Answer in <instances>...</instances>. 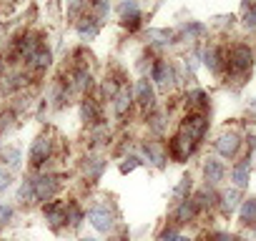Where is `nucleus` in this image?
<instances>
[{"mask_svg": "<svg viewBox=\"0 0 256 241\" xmlns=\"http://www.w3.org/2000/svg\"><path fill=\"white\" fill-rule=\"evenodd\" d=\"M228 70L231 73H236V76H244V73H248V68H251V63H254V53L246 48V46H234L231 50H228Z\"/></svg>", "mask_w": 256, "mask_h": 241, "instance_id": "obj_1", "label": "nucleus"}, {"mask_svg": "<svg viewBox=\"0 0 256 241\" xmlns=\"http://www.w3.org/2000/svg\"><path fill=\"white\" fill-rule=\"evenodd\" d=\"M88 221L100 234H110L116 228V216H113V211H108V206H93L88 211Z\"/></svg>", "mask_w": 256, "mask_h": 241, "instance_id": "obj_2", "label": "nucleus"}, {"mask_svg": "<svg viewBox=\"0 0 256 241\" xmlns=\"http://www.w3.org/2000/svg\"><path fill=\"white\" fill-rule=\"evenodd\" d=\"M206 131H208V120H206V116H201V113L188 116V118L184 120V126H181V134L188 136V138L196 141V144L206 136Z\"/></svg>", "mask_w": 256, "mask_h": 241, "instance_id": "obj_3", "label": "nucleus"}, {"mask_svg": "<svg viewBox=\"0 0 256 241\" xmlns=\"http://www.w3.org/2000/svg\"><path fill=\"white\" fill-rule=\"evenodd\" d=\"M60 191V178L58 176H40L33 181V196L38 201H53V196Z\"/></svg>", "mask_w": 256, "mask_h": 241, "instance_id": "obj_4", "label": "nucleus"}, {"mask_svg": "<svg viewBox=\"0 0 256 241\" xmlns=\"http://www.w3.org/2000/svg\"><path fill=\"white\" fill-rule=\"evenodd\" d=\"M50 154H53L50 136H38L36 144H33V148H30V164L40 168V166H46V161L50 158Z\"/></svg>", "mask_w": 256, "mask_h": 241, "instance_id": "obj_5", "label": "nucleus"}, {"mask_svg": "<svg viewBox=\"0 0 256 241\" xmlns=\"http://www.w3.org/2000/svg\"><path fill=\"white\" fill-rule=\"evenodd\" d=\"M196 141H191L188 136H184V134H178L174 141H171V156L176 158V161H186L194 151H196Z\"/></svg>", "mask_w": 256, "mask_h": 241, "instance_id": "obj_6", "label": "nucleus"}, {"mask_svg": "<svg viewBox=\"0 0 256 241\" xmlns=\"http://www.w3.org/2000/svg\"><path fill=\"white\" fill-rule=\"evenodd\" d=\"M238 146H241V141H238L236 134H224V136H218V141H216V151H218L224 158H234L236 151H238Z\"/></svg>", "mask_w": 256, "mask_h": 241, "instance_id": "obj_7", "label": "nucleus"}, {"mask_svg": "<svg viewBox=\"0 0 256 241\" xmlns=\"http://www.w3.org/2000/svg\"><path fill=\"white\" fill-rule=\"evenodd\" d=\"M66 206L63 204H50V206H46V218H48V226L53 228V231H58L63 224H68V216H66Z\"/></svg>", "mask_w": 256, "mask_h": 241, "instance_id": "obj_8", "label": "nucleus"}, {"mask_svg": "<svg viewBox=\"0 0 256 241\" xmlns=\"http://www.w3.org/2000/svg\"><path fill=\"white\" fill-rule=\"evenodd\" d=\"M136 100H138L144 108H154L156 93H154V86H151L148 80H138V86H136Z\"/></svg>", "mask_w": 256, "mask_h": 241, "instance_id": "obj_9", "label": "nucleus"}, {"mask_svg": "<svg viewBox=\"0 0 256 241\" xmlns=\"http://www.w3.org/2000/svg\"><path fill=\"white\" fill-rule=\"evenodd\" d=\"M171 76H174V70H171V66H168L166 60H156V63H154L151 78H154L158 86H168V83H171Z\"/></svg>", "mask_w": 256, "mask_h": 241, "instance_id": "obj_10", "label": "nucleus"}, {"mask_svg": "<svg viewBox=\"0 0 256 241\" xmlns=\"http://www.w3.org/2000/svg\"><path fill=\"white\" fill-rule=\"evenodd\" d=\"M196 214H198V204H196V198H184L181 206H178V211H176V218H178V224H188Z\"/></svg>", "mask_w": 256, "mask_h": 241, "instance_id": "obj_11", "label": "nucleus"}, {"mask_svg": "<svg viewBox=\"0 0 256 241\" xmlns=\"http://www.w3.org/2000/svg\"><path fill=\"white\" fill-rule=\"evenodd\" d=\"M204 174H206V181H208V184H218V181L224 178L226 168H224V164H221V161L208 158V161H206V166H204Z\"/></svg>", "mask_w": 256, "mask_h": 241, "instance_id": "obj_12", "label": "nucleus"}, {"mask_svg": "<svg viewBox=\"0 0 256 241\" xmlns=\"http://www.w3.org/2000/svg\"><path fill=\"white\" fill-rule=\"evenodd\" d=\"M141 154H144V158H146L148 164H154V166H158V168H164V166H166V156H164V151H161L158 146L146 144V146L141 148Z\"/></svg>", "mask_w": 256, "mask_h": 241, "instance_id": "obj_13", "label": "nucleus"}, {"mask_svg": "<svg viewBox=\"0 0 256 241\" xmlns=\"http://www.w3.org/2000/svg\"><path fill=\"white\" fill-rule=\"evenodd\" d=\"M86 176L88 178H93V181H98L100 176H103V171H106V161L100 158V156H90V158H86Z\"/></svg>", "mask_w": 256, "mask_h": 241, "instance_id": "obj_14", "label": "nucleus"}, {"mask_svg": "<svg viewBox=\"0 0 256 241\" xmlns=\"http://www.w3.org/2000/svg\"><path fill=\"white\" fill-rule=\"evenodd\" d=\"M248 174H251V164H248V158H246V161H241V164L231 171V178H234L236 188H246V186H248Z\"/></svg>", "mask_w": 256, "mask_h": 241, "instance_id": "obj_15", "label": "nucleus"}, {"mask_svg": "<svg viewBox=\"0 0 256 241\" xmlns=\"http://www.w3.org/2000/svg\"><path fill=\"white\" fill-rule=\"evenodd\" d=\"M98 30H100V26H98L96 18H86L83 23H78V36H80L83 40H93V38L98 36Z\"/></svg>", "mask_w": 256, "mask_h": 241, "instance_id": "obj_16", "label": "nucleus"}, {"mask_svg": "<svg viewBox=\"0 0 256 241\" xmlns=\"http://www.w3.org/2000/svg\"><path fill=\"white\" fill-rule=\"evenodd\" d=\"M28 60H30V66H33L36 70H46V68L50 66V50L40 46V48H38V50H36V53H33Z\"/></svg>", "mask_w": 256, "mask_h": 241, "instance_id": "obj_17", "label": "nucleus"}, {"mask_svg": "<svg viewBox=\"0 0 256 241\" xmlns=\"http://www.w3.org/2000/svg\"><path fill=\"white\" fill-rule=\"evenodd\" d=\"M131 100H134V93L128 90V88H120V90H118V96H116V103H113L116 113H118V116H123V113L128 110V106H131Z\"/></svg>", "mask_w": 256, "mask_h": 241, "instance_id": "obj_18", "label": "nucleus"}, {"mask_svg": "<svg viewBox=\"0 0 256 241\" xmlns=\"http://www.w3.org/2000/svg\"><path fill=\"white\" fill-rule=\"evenodd\" d=\"M241 221L248 224V226L256 224V198H248V201L241 204Z\"/></svg>", "mask_w": 256, "mask_h": 241, "instance_id": "obj_19", "label": "nucleus"}, {"mask_svg": "<svg viewBox=\"0 0 256 241\" xmlns=\"http://www.w3.org/2000/svg\"><path fill=\"white\" fill-rule=\"evenodd\" d=\"M204 63H206L208 70L218 73V70H221V53H218L216 48H208V50L204 53Z\"/></svg>", "mask_w": 256, "mask_h": 241, "instance_id": "obj_20", "label": "nucleus"}, {"mask_svg": "<svg viewBox=\"0 0 256 241\" xmlns=\"http://www.w3.org/2000/svg\"><path fill=\"white\" fill-rule=\"evenodd\" d=\"M221 206H224V214H234L238 208V191H226L221 196Z\"/></svg>", "mask_w": 256, "mask_h": 241, "instance_id": "obj_21", "label": "nucleus"}, {"mask_svg": "<svg viewBox=\"0 0 256 241\" xmlns=\"http://www.w3.org/2000/svg\"><path fill=\"white\" fill-rule=\"evenodd\" d=\"M73 86H76L78 90H86V88H90V73H88L86 68H78V70L73 73Z\"/></svg>", "mask_w": 256, "mask_h": 241, "instance_id": "obj_22", "label": "nucleus"}, {"mask_svg": "<svg viewBox=\"0 0 256 241\" xmlns=\"http://www.w3.org/2000/svg\"><path fill=\"white\" fill-rule=\"evenodd\" d=\"M80 113H83V120H86V124H96V120H98L96 100H86V103H83V108H80Z\"/></svg>", "mask_w": 256, "mask_h": 241, "instance_id": "obj_23", "label": "nucleus"}, {"mask_svg": "<svg viewBox=\"0 0 256 241\" xmlns=\"http://www.w3.org/2000/svg\"><path fill=\"white\" fill-rule=\"evenodd\" d=\"M66 216H68V221H70V226H73V228H78V226L83 224V211H80L76 204H70V206H68Z\"/></svg>", "mask_w": 256, "mask_h": 241, "instance_id": "obj_24", "label": "nucleus"}, {"mask_svg": "<svg viewBox=\"0 0 256 241\" xmlns=\"http://www.w3.org/2000/svg\"><path fill=\"white\" fill-rule=\"evenodd\" d=\"M188 191H191V178H188V176H184V178H181V184H178V186H176V191H174V198L184 201V198H188Z\"/></svg>", "mask_w": 256, "mask_h": 241, "instance_id": "obj_25", "label": "nucleus"}, {"mask_svg": "<svg viewBox=\"0 0 256 241\" xmlns=\"http://www.w3.org/2000/svg\"><path fill=\"white\" fill-rule=\"evenodd\" d=\"M141 164H144V161H141L138 156H128V158H123V164H120V174H134Z\"/></svg>", "mask_w": 256, "mask_h": 241, "instance_id": "obj_26", "label": "nucleus"}, {"mask_svg": "<svg viewBox=\"0 0 256 241\" xmlns=\"http://www.w3.org/2000/svg\"><path fill=\"white\" fill-rule=\"evenodd\" d=\"M120 16H123V20H126V18H131V16H138V3H136V0H123Z\"/></svg>", "mask_w": 256, "mask_h": 241, "instance_id": "obj_27", "label": "nucleus"}, {"mask_svg": "<svg viewBox=\"0 0 256 241\" xmlns=\"http://www.w3.org/2000/svg\"><path fill=\"white\" fill-rule=\"evenodd\" d=\"M6 161L10 164V168L16 171V168H20V164H23V154L18 151V148H10L8 154H6Z\"/></svg>", "mask_w": 256, "mask_h": 241, "instance_id": "obj_28", "label": "nucleus"}, {"mask_svg": "<svg viewBox=\"0 0 256 241\" xmlns=\"http://www.w3.org/2000/svg\"><path fill=\"white\" fill-rule=\"evenodd\" d=\"M188 103L191 106H208V96L204 90H191L188 93Z\"/></svg>", "mask_w": 256, "mask_h": 241, "instance_id": "obj_29", "label": "nucleus"}, {"mask_svg": "<svg viewBox=\"0 0 256 241\" xmlns=\"http://www.w3.org/2000/svg\"><path fill=\"white\" fill-rule=\"evenodd\" d=\"M214 194L211 191H198L196 194V204H198V208H206V206H214Z\"/></svg>", "mask_w": 256, "mask_h": 241, "instance_id": "obj_30", "label": "nucleus"}, {"mask_svg": "<svg viewBox=\"0 0 256 241\" xmlns=\"http://www.w3.org/2000/svg\"><path fill=\"white\" fill-rule=\"evenodd\" d=\"M108 10H110L108 0H96V20H98V23H100L103 18H108Z\"/></svg>", "mask_w": 256, "mask_h": 241, "instance_id": "obj_31", "label": "nucleus"}, {"mask_svg": "<svg viewBox=\"0 0 256 241\" xmlns=\"http://www.w3.org/2000/svg\"><path fill=\"white\" fill-rule=\"evenodd\" d=\"M30 196H33V181H26V184L20 186V191H18V201H20V204H28Z\"/></svg>", "mask_w": 256, "mask_h": 241, "instance_id": "obj_32", "label": "nucleus"}, {"mask_svg": "<svg viewBox=\"0 0 256 241\" xmlns=\"http://www.w3.org/2000/svg\"><path fill=\"white\" fill-rule=\"evenodd\" d=\"M158 241H188V236L178 234L176 228H168V231H164V234H161V238H158Z\"/></svg>", "mask_w": 256, "mask_h": 241, "instance_id": "obj_33", "label": "nucleus"}, {"mask_svg": "<svg viewBox=\"0 0 256 241\" xmlns=\"http://www.w3.org/2000/svg\"><path fill=\"white\" fill-rule=\"evenodd\" d=\"M13 184V176H10V171L8 168H0V194L3 191H8V186Z\"/></svg>", "mask_w": 256, "mask_h": 241, "instance_id": "obj_34", "label": "nucleus"}, {"mask_svg": "<svg viewBox=\"0 0 256 241\" xmlns=\"http://www.w3.org/2000/svg\"><path fill=\"white\" fill-rule=\"evenodd\" d=\"M244 23H246V28H256V6H251V8L246 10Z\"/></svg>", "mask_w": 256, "mask_h": 241, "instance_id": "obj_35", "label": "nucleus"}, {"mask_svg": "<svg viewBox=\"0 0 256 241\" xmlns=\"http://www.w3.org/2000/svg\"><path fill=\"white\" fill-rule=\"evenodd\" d=\"M184 30H186L188 36H204V33H206V28H204L201 23H188Z\"/></svg>", "mask_w": 256, "mask_h": 241, "instance_id": "obj_36", "label": "nucleus"}, {"mask_svg": "<svg viewBox=\"0 0 256 241\" xmlns=\"http://www.w3.org/2000/svg\"><path fill=\"white\" fill-rule=\"evenodd\" d=\"M10 216H13V208L10 206H0V226H6L10 221Z\"/></svg>", "mask_w": 256, "mask_h": 241, "instance_id": "obj_37", "label": "nucleus"}, {"mask_svg": "<svg viewBox=\"0 0 256 241\" xmlns=\"http://www.w3.org/2000/svg\"><path fill=\"white\" fill-rule=\"evenodd\" d=\"M138 26H141V13H138V16H131V18H126V28L136 30Z\"/></svg>", "mask_w": 256, "mask_h": 241, "instance_id": "obj_38", "label": "nucleus"}, {"mask_svg": "<svg viewBox=\"0 0 256 241\" xmlns=\"http://www.w3.org/2000/svg\"><path fill=\"white\" fill-rule=\"evenodd\" d=\"M214 241H238V238L231 234H214Z\"/></svg>", "mask_w": 256, "mask_h": 241, "instance_id": "obj_39", "label": "nucleus"}, {"mask_svg": "<svg viewBox=\"0 0 256 241\" xmlns=\"http://www.w3.org/2000/svg\"><path fill=\"white\" fill-rule=\"evenodd\" d=\"M241 3H244L246 8H251V0H241Z\"/></svg>", "mask_w": 256, "mask_h": 241, "instance_id": "obj_40", "label": "nucleus"}, {"mask_svg": "<svg viewBox=\"0 0 256 241\" xmlns=\"http://www.w3.org/2000/svg\"><path fill=\"white\" fill-rule=\"evenodd\" d=\"M80 241H98V238H80Z\"/></svg>", "mask_w": 256, "mask_h": 241, "instance_id": "obj_41", "label": "nucleus"}, {"mask_svg": "<svg viewBox=\"0 0 256 241\" xmlns=\"http://www.w3.org/2000/svg\"><path fill=\"white\" fill-rule=\"evenodd\" d=\"M254 236H256V231H254Z\"/></svg>", "mask_w": 256, "mask_h": 241, "instance_id": "obj_42", "label": "nucleus"}]
</instances>
